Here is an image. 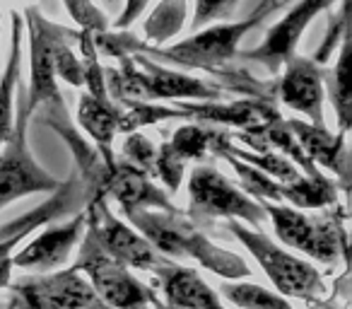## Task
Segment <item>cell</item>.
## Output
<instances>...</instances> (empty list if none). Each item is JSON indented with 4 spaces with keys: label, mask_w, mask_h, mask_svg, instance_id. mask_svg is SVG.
<instances>
[{
    "label": "cell",
    "mask_w": 352,
    "mask_h": 309,
    "mask_svg": "<svg viewBox=\"0 0 352 309\" xmlns=\"http://www.w3.org/2000/svg\"><path fill=\"white\" fill-rule=\"evenodd\" d=\"M283 68V78L275 85L280 102L292 111L307 116L309 123H314V126H326L323 123V97H326L323 78H326V70L314 58L299 54L285 61Z\"/></svg>",
    "instance_id": "14"
},
{
    "label": "cell",
    "mask_w": 352,
    "mask_h": 309,
    "mask_svg": "<svg viewBox=\"0 0 352 309\" xmlns=\"http://www.w3.org/2000/svg\"><path fill=\"white\" fill-rule=\"evenodd\" d=\"M121 68H107V92L113 102L138 99V102H217L222 89L201 78H191L179 70L162 68L142 54L121 56Z\"/></svg>",
    "instance_id": "2"
},
{
    "label": "cell",
    "mask_w": 352,
    "mask_h": 309,
    "mask_svg": "<svg viewBox=\"0 0 352 309\" xmlns=\"http://www.w3.org/2000/svg\"><path fill=\"white\" fill-rule=\"evenodd\" d=\"M85 211H87V222L92 225L94 235H97L99 246L111 259L121 261L123 266L155 273L157 268H162V266H166L171 261L166 256H162L135 227L118 220L111 213V208H109V198L104 193L89 196Z\"/></svg>",
    "instance_id": "10"
},
{
    "label": "cell",
    "mask_w": 352,
    "mask_h": 309,
    "mask_svg": "<svg viewBox=\"0 0 352 309\" xmlns=\"http://www.w3.org/2000/svg\"><path fill=\"white\" fill-rule=\"evenodd\" d=\"M25 25L27 34H30V89L25 97V109L30 116L49 107L51 102L60 97L58 80L54 73V63H51V49H49V27L51 22L41 15L36 8H27L25 10Z\"/></svg>",
    "instance_id": "13"
},
{
    "label": "cell",
    "mask_w": 352,
    "mask_h": 309,
    "mask_svg": "<svg viewBox=\"0 0 352 309\" xmlns=\"http://www.w3.org/2000/svg\"><path fill=\"white\" fill-rule=\"evenodd\" d=\"M123 155H126V160H123V162H128L131 167L140 169V172H145L147 177H152L157 147L152 145V142L147 140L140 131L128 133V138L123 140Z\"/></svg>",
    "instance_id": "30"
},
{
    "label": "cell",
    "mask_w": 352,
    "mask_h": 309,
    "mask_svg": "<svg viewBox=\"0 0 352 309\" xmlns=\"http://www.w3.org/2000/svg\"><path fill=\"white\" fill-rule=\"evenodd\" d=\"M188 201H191V215L203 220L225 217L261 227L268 217L258 201L246 196L220 169L208 164L196 167L188 177Z\"/></svg>",
    "instance_id": "9"
},
{
    "label": "cell",
    "mask_w": 352,
    "mask_h": 309,
    "mask_svg": "<svg viewBox=\"0 0 352 309\" xmlns=\"http://www.w3.org/2000/svg\"><path fill=\"white\" fill-rule=\"evenodd\" d=\"M184 169H186V162L171 150L169 142H162V145L157 147L152 177L160 179V182L164 184L166 193L179 191V187H182V182H184Z\"/></svg>",
    "instance_id": "29"
},
{
    "label": "cell",
    "mask_w": 352,
    "mask_h": 309,
    "mask_svg": "<svg viewBox=\"0 0 352 309\" xmlns=\"http://www.w3.org/2000/svg\"><path fill=\"white\" fill-rule=\"evenodd\" d=\"M217 128H208L201 123H186V126L176 128L174 136H171L169 147L184 160V162H191V160H203L206 155H210V142L215 136Z\"/></svg>",
    "instance_id": "28"
},
{
    "label": "cell",
    "mask_w": 352,
    "mask_h": 309,
    "mask_svg": "<svg viewBox=\"0 0 352 309\" xmlns=\"http://www.w3.org/2000/svg\"><path fill=\"white\" fill-rule=\"evenodd\" d=\"M285 121H287V128L292 131L294 140L299 142L304 155H307L316 167L321 164L328 172L336 174V177L340 179L342 191H347V174H350V167H347L345 133L331 136L326 126H314V123L302 121V118H285Z\"/></svg>",
    "instance_id": "18"
},
{
    "label": "cell",
    "mask_w": 352,
    "mask_h": 309,
    "mask_svg": "<svg viewBox=\"0 0 352 309\" xmlns=\"http://www.w3.org/2000/svg\"><path fill=\"white\" fill-rule=\"evenodd\" d=\"M8 288V309H109L75 266L27 275Z\"/></svg>",
    "instance_id": "8"
},
{
    "label": "cell",
    "mask_w": 352,
    "mask_h": 309,
    "mask_svg": "<svg viewBox=\"0 0 352 309\" xmlns=\"http://www.w3.org/2000/svg\"><path fill=\"white\" fill-rule=\"evenodd\" d=\"M152 307H155V309H166V307H164V304H162V299H160V297H157V292H155V295H152Z\"/></svg>",
    "instance_id": "35"
},
{
    "label": "cell",
    "mask_w": 352,
    "mask_h": 309,
    "mask_svg": "<svg viewBox=\"0 0 352 309\" xmlns=\"http://www.w3.org/2000/svg\"><path fill=\"white\" fill-rule=\"evenodd\" d=\"M285 6V0H261V6L244 20L234 22H217L206 27L198 34L169 46V49H152L142 41L140 51L155 54L184 68H201V70H222L230 61L239 58V44L249 32H254L265 17Z\"/></svg>",
    "instance_id": "3"
},
{
    "label": "cell",
    "mask_w": 352,
    "mask_h": 309,
    "mask_svg": "<svg viewBox=\"0 0 352 309\" xmlns=\"http://www.w3.org/2000/svg\"><path fill=\"white\" fill-rule=\"evenodd\" d=\"M128 222L166 259H193L210 273L225 280L249 278L251 268L241 256L217 246L196 227L193 217L184 211L162 213V211H131L126 213Z\"/></svg>",
    "instance_id": "1"
},
{
    "label": "cell",
    "mask_w": 352,
    "mask_h": 309,
    "mask_svg": "<svg viewBox=\"0 0 352 309\" xmlns=\"http://www.w3.org/2000/svg\"><path fill=\"white\" fill-rule=\"evenodd\" d=\"M331 102L338 116V133H347L352 126V78H350V41L347 36L340 41L336 68L328 73Z\"/></svg>",
    "instance_id": "22"
},
{
    "label": "cell",
    "mask_w": 352,
    "mask_h": 309,
    "mask_svg": "<svg viewBox=\"0 0 352 309\" xmlns=\"http://www.w3.org/2000/svg\"><path fill=\"white\" fill-rule=\"evenodd\" d=\"M104 193L107 198H113V201L121 206L123 213L131 211H162V213H176L179 208L171 203L169 193L164 189H160L152 177H147L145 172L131 167L128 162H118L116 167L111 169L107 179V187H104Z\"/></svg>",
    "instance_id": "16"
},
{
    "label": "cell",
    "mask_w": 352,
    "mask_h": 309,
    "mask_svg": "<svg viewBox=\"0 0 352 309\" xmlns=\"http://www.w3.org/2000/svg\"><path fill=\"white\" fill-rule=\"evenodd\" d=\"M25 239L22 235H10V237H0V290L8 288L12 283V254L20 246V242Z\"/></svg>",
    "instance_id": "33"
},
{
    "label": "cell",
    "mask_w": 352,
    "mask_h": 309,
    "mask_svg": "<svg viewBox=\"0 0 352 309\" xmlns=\"http://www.w3.org/2000/svg\"><path fill=\"white\" fill-rule=\"evenodd\" d=\"M340 0H299L297 6L287 12L280 22H275L268 32L265 39L261 41V46L251 51H241L239 58L256 61L263 63L270 73H278L285 65V61L292 58L297 54L299 39L304 36L307 27L316 20L321 12H326L328 8H333Z\"/></svg>",
    "instance_id": "11"
},
{
    "label": "cell",
    "mask_w": 352,
    "mask_h": 309,
    "mask_svg": "<svg viewBox=\"0 0 352 309\" xmlns=\"http://www.w3.org/2000/svg\"><path fill=\"white\" fill-rule=\"evenodd\" d=\"M118 116L121 109L116 102H99L92 94L85 92L78 104V123L82 131L97 145V152L102 155L104 164L109 169L116 167V158H113V138L118 133Z\"/></svg>",
    "instance_id": "19"
},
{
    "label": "cell",
    "mask_w": 352,
    "mask_h": 309,
    "mask_svg": "<svg viewBox=\"0 0 352 309\" xmlns=\"http://www.w3.org/2000/svg\"><path fill=\"white\" fill-rule=\"evenodd\" d=\"M75 268L87 278L92 290L109 309H150L155 290L133 275L128 266L111 259L99 246L97 235L87 222Z\"/></svg>",
    "instance_id": "5"
},
{
    "label": "cell",
    "mask_w": 352,
    "mask_h": 309,
    "mask_svg": "<svg viewBox=\"0 0 352 309\" xmlns=\"http://www.w3.org/2000/svg\"><path fill=\"white\" fill-rule=\"evenodd\" d=\"M85 227H87V211H78L68 222L51 225L41 230L30 244L17 249L12 254V266L32 273H51L68 264L70 254L82 239Z\"/></svg>",
    "instance_id": "12"
},
{
    "label": "cell",
    "mask_w": 352,
    "mask_h": 309,
    "mask_svg": "<svg viewBox=\"0 0 352 309\" xmlns=\"http://www.w3.org/2000/svg\"><path fill=\"white\" fill-rule=\"evenodd\" d=\"M184 118L193 121L217 123V126H232L236 131H256L265 123L280 118V111L270 102L261 97L239 99V102L220 104V102H176L174 104Z\"/></svg>",
    "instance_id": "15"
},
{
    "label": "cell",
    "mask_w": 352,
    "mask_h": 309,
    "mask_svg": "<svg viewBox=\"0 0 352 309\" xmlns=\"http://www.w3.org/2000/svg\"><path fill=\"white\" fill-rule=\"evenodd\" d=\"M68 6L73 20L80 25V30H87L92 34H102V32H109V22L107 15L102 10L92 6V0H63Z\"/></svg>",
    "instance_id": "31"
},
{
    "label": "cell",
    "mask_w": 352,
    "mask_h": 309,
    "mask_svg": "<svg viewBox=\"0 0 352 309\" xmlns=\"http://www.w3.org/2000/svg\"><path fill=\"white\" fill-rule=\"evenodd\" d=\"M147 6H150V0H126V6H123L121 15H118V20L113 22V30H116V32H126L128 27L133 25V22L140 20V15L145 12Z\"/></svg>",
    "instance_id": "34"
},
{
    "label": "cell",
    "mask_w": 352,
    "mask_h": 309,
    "mask_svg": "<svg viewBox=\"0 0 352 309\" xmlns=\"http://www.w3.org/2000/svg\"><path fill=\"white\" fill-rule=\"evenodd\" d=\"M280 198L297 211H321V208L336 206L338 184L326 174H316V177L299 174L294 182L280 184Z\"/></svg>",
    "instance_id": "21"
},
{
    "label": "cell",
    "mask_w": 352,
    "mask_h": 309,
    "mask_svg": "<svg viewBox=\"0 0 352 309\" xmlns=\"http://www.w3.org/2000/svg\"><path fill=\"white\" fill-rule=\"evenodd\" d=\"M227 230L258 261V266L265 270V275L275 285L278 295L297 297L304 299V302H318L326 295L323 275L318 273V268H314V264H309V261L285 251L265 232L246 227L239 220H227Z\"/></svg>",
    "instance_id": "4"
},
{
    "label": "cell",
    "mask_w": 352,
    "mask_h": 309,
    "mask_svg": "<svg viewBox=\"0 0 352 309\" xmlns=\"http://www.w3.org/2000/svg\"><path fill=\"white\" fill-rule=\"evenodd\" d=\"M186 10H188L186 0H162L160 8L147 17L145 27H142L145 39L162 44V41L176 36L182 32L184 20H186Z\"/></svg>",
    "instance_id": "25"
},
{
    "label": "cell",
    "mask_w": 352,
    "mask_h": 309,
    "mask_svg": "<svg viewBox=\"0 0 352 309\" xmlns=\"http://www.w3.org/2000/svg\"><path fill=\"white\" fill-rule=\"evenodd\" d=\"M118 131L121 133H138L142 128L157 126L169 118H184V114L176 107H166V104L157 102H138V99H118Z\"/></svg>",
    "instance_id": "23"
},
{
    "label": "cell",
    "mask_w": 352,
    "mask_h": 309,
    "mask_svg": "<svg viewBox=\"0 0 352 309\" xmlns=\"http://www.w3.org/2000/svg\"><path fill=\"white\" fill-rule=\"evenodd\" d=\"M220 292L234 307L241 309H294L287 297L263 288L258 283H241V280H222Z\"/></svg>",
    "instance_id": "24"
},
{
    "label": "cell",
    "mask_w": 352,
    "mask_h": 309,
    "mask_svg": "<svg viewBox=\"0 0 352 309\" xmlns=\"http://www.w3.org/2000/svg\"><path fill=\"white\" fill-rule=\"evenodd\" d=\"M239 0H196V12H193V22L196 27H206L215 20H225L234 12Z\"/></svg>",
    "instance_id": "32"
},
{
    "label": "cell",
    "mask_w": 352,
    "mask_h": 309,
    "mask_svg": "<svg viewBox=\"0 0 352 309\" xmlns=\"http://www.w3.org/2000/svg\"><path fill=\"white\" fill-rule=\"evenodd\" d=\"M162 292V304L166 309H222L212 288L201 278L196 268H186L174 261L155 270Z\"/></svg>",
    "instance_id": "17"
},
{
    "label": "cell",
    "mask_w": 352,
    "mask_h": 309,
    "mask_svg": "<svg viewBox=\"0 0 352 309\" xmlns=\"http://www.w3.org/2000/svg\"><path fill=\"white\" fill-rule=\"evenodd\" d=\"M261 208L273 220L275 235L285 246L304 251L321 264H336L340 259L342 246H345V239H342L345 232H342L338 215L328 213V215L311 217L297 208L268 201H261Z\"/></svg>",
    "instance_id": "7"
},
{
    "label": "cell",
    "mask_w": 352,
    "mask_h": 309,
    "mask_svg": "<svg viewBox=\"0 0 352 309\" xmlns=\"http://www.w3.org/2000/svg\"><path fill=\"white\" fill-rule=\"evenodd\" d=\"M78 44H80V63H82V85L85 92L92 94L99 102H113L107 92V80H104V68L99 63V51L94 46V34L87 30H78Z\"/></svg>",
    "instance_id": "26"
},
{
    "label": "cell",
    "mask_w": 352,
    "mask_h": 309,
    "mask_svg": "<svg viewBox=\"0 0 352 309\" xmlns=\"http://www.w3.org/2000/svg\"><path fill=\"white\" fill-rule=\"evenodd\" d=\"M12 32H10V56H8L6 70L0 75V147L6 145L15 128V89L20 83L22 65V34H25V20L20 12H12Z\"/></svg>",
    "instance_id": "20"
},
{
    "label": "cell",
    "mask_w": 352,
    "mask_h": 309,
    "mask_svg": "<svg viewBox=\"0 0 352 309\" xmlns=\"http://www.w3.org/2000/svg\"><path fill=\"white\" fill-rule=\"evenodd\" d=\"M222 160H227V162L232 164V169L236 172V177H239L241 182V191L246 193V196H251L254 201H268V203H283V198H280V182H275L273 177H268V174H263L261 169L251 167V164L241 162V160L232 158V155H222Z\"/></svg>",
    "instance_id": "27"
},
{
    "label": "cell",
    "mask_w": 352,
    "mask_h": 309,
    "mask_svg": "<svg viewBox=\"0 0 352 309\" xmlns=\"http://www.w3.org/2000/svg\"><path fill=\"white\" fill-rule=\"evenodd\" d=\"M32 116L25 109V97L17 102L15 128L6 145L0 147V208L10 206L17 198L32 196V193H54L63 182L49 174L34 160L27 142Z\"/></svg>",
    "instance_id": "6"
}]
</instances>
